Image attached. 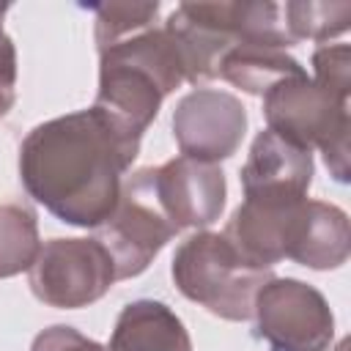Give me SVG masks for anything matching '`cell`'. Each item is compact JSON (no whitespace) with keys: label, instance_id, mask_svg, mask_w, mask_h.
I'll return each instance as SVG.
<instances>
[{"label":"cell","instance_id":"cell-1","mask_svg":"<svg viewBox=\"0 0 351 351\" xmlns=\"http://www.w3.org/2000/svg\"><path fill=\"white\" fill-rule=\"evenodd\" d=\"M140 140L96 104L49 118L19 145V181L55 219L96 230L118 206Z\"/></svg>","mask_w":351,"mask_h":351},{"label":"cell","instance_id":"cell-2","mask_svg":"<svg viewBox=\"0 0 351 351\" xmlns=\"http://www.w3.org/2000/svg\"><path fill=\"white\" fill-rule=\"evenodd\" d=\"M181 82H186L184 63L170 33L165 25H151L99 49V88L93 104L132 132L145 134L165 96Z\"/></svg>","mask_w":351,"mask_h":351},{"label":"cell","instance_id":"cell-3","mask_svg":"<svg viewBox=\"0 0 351 351\" xmlns=\"http://www.w3.org/2000/svg\"><path fill=\"white\" fill-rule=\"evenodd\" d=\"M165 30L181 55L186 82L195 88L214 80L222 55L239 44L293 47L277 3H181Z\"/></svg>","mask_w":351,"mask_h":351},{"label":"cell","instance_id":"cell-4","mask_svg":"<svg viewBox=\"0 0 351 351\" xmlns=\"http://www.w3.org/2000/svg\"><path fill=\"white\" fill-rule=\"evenodd\" d=\"M176 288L211 315L225 321H250L252 304L266 280L274 274L250 266L225 233L197 230L173 255Z\"/></svg>","mask_w":351,"mask_h":351},{"label":"cell","instance_id":"cell-5","mask_svg":"<svg viewBox=\"0 0 351 351\" xmlns=\"http://www.w3.org/2000/svg\"><path fill=\"white\" fill-rule=\"evenodd\" d=\"M263 115L266 129L310 151L318 148L329 176L340 184L348 181V99L329 93L304 71L263 93Z\"/></svg>","mask_w":351,"mask_h":351},{"label":"cell","instance_id":"cell-6","mask_svg":"<svg viewBox=\"0 0 351 351\" xmlns=\"http://www.w3.org/2000/svg\"><path fill=\"white\" fill-rule=\"evenodd\" d=\"M176 233L178 228L156 200L151 167H143L123 181L115 211L96 228V239L110 252L118 280L143 274Z\"/></svg>","mask_w":351,"mask_h":351},{"label":"cell","instance_id":"cell-7","mask_svg":"<svg viewBox=\"0 0 351 351\" xmlns=\"http://www.w3.org/2000/svg\"><path fill=\"white\" fill-rule=\"evenodd\" d=\"M115 280V263L99 239H49L27 269L33 296L58 310L99 302Z\"/></svg>","mask_w":351,"mask_h":351},{"label":"cell","instance_id":"cell-8","mask_svg":"<svg viewBox=\"0 0 351 351\" xmlns=\"http://www.w3.org/2000/svg\"><path fill=\"white\" fill-rule=\"evenodd\" d=\"M255 332L271 351H329L335 315L324 293L296 277H271L252 304Z\"/></svg>","mask_w":351,"mask_h":351},{"label":"cell","instance_id":"cell-9","mask_svg":"<svg viewBox=\"0 0 351 351\" xmlns=\"http://www.w3.org/2000/svg\"><path fill=\"white\" fill-rule=\"evenodd\" d=\"M247 132L241 99L217 88H195L173 110V137L181 156L217 165L233 156Z\"/></svg>","mask_w":351,"mask_h":351},{"label":"cell","instance_id":"cell-10","mask_svg":"<svg viewBox=\"0 0 351 351\" xmlns=\"http://www.w3.org/2000/svg\"><path fill=\"white\" fill-rule=\"evenodd\" d=\"M154 192L167 219L181 230H206L225 211L228 184L217 165L176 156L159 167H151Z\"/></svg>","mask_w":351,"mask_h":351},{"label":"cell","instance_id":"cell-11","mask_svg":"<svg viewBox=\"0 0 351 351\" xmlns=\"http://www.w3.org/2000/svg\"><path fill=\"white\" fill-rule=\"evenodd\" d=\"M313 151L280 137L271 129H261L250 145L241 167V189L250 192H285L307 195L313 184Z\"/></svg>","mask_w":351,"mask_h":351},{"label":"cell","instance_id":"cell-12","mask_svg":"<svg viewBox=\"0 0 351 351\" xmlns=\"http://www.w3.org/2000/svg\"><path fill=\"white\" fill-rule=\"evenodd\" d=\"M107 351H192V337L165 302L134 299L121 310Z\"/></svg>","mask_w":351,"mask_h":351},{"label":"cell","instance_id":"cell-13","mask_svg":"<svg viewBox=\"0 0 351 351\" xmlns=\"http://www.w3.org/2000/svg\"><path fill=\"white\" fill-rule=\"evenodd\" d=\"M348 247H351L348 214L335 203L310 200L304 228L291 261L315 271H329V269H340L348 261Z\"/></svg>","mask_w":351,"mask_h":351},{"label":"cell","instance_id":"cell-14","mask_svg":"<svg viewBox=\"0 0 351 351\" xmlns=\"http://www.w3.org/2000/svg\"><path fill=\"white\" fill-rule=\"evenodd\" d=\"M299 74H304V66L293 55H288L285 49L255 47V44H239L228 49L217 69V77L252 96H263L280 80Z\"/></svg>","mask_w":351,"mask_h":351},{"label":"cell","instance_id":"cell-15","mask_svg":"<svg viewBox=\"0 0 351 351\" xmlns=\"http://www.w3.org/2000/svg\"><path fill=\"white\" fill-rule=\"evenodd\" d=\"M38 250L36 211L27 203H0V280L27 271Z\"/></svg>","mask_w":351,"mask_h":351},{"label":"cell","instance_id":"cell-16","mask_svg":"<svg viewBox=\"0 0 351 351\" xmlns=\"http://www.w3.org/2000/svg\"><path fill=\"white\" fill-rule=\"evenodd\" d=\"M282 22L293 41H329L348 30L351 3H285Z\"/></svg>","mask_w":351,"mask_h":351},{"label":"cell","instance_id":"cell-17","mask_svg":"<svg viewBox=\"0 0 351 351\" xmlns=\"http://www.w3.org/2000/svg\"><path fill=\"white\" fill-rule=\"evenodd\" d=\"M96 16V49L134 33L143 27L156 25L159 3H101L90 5Z\"/></svg>","mask_w":351,"mask_h":351},{"label":"cell","instance_id":"cell-18","mask_svg":"<svg viewBox=\"0 0 351 351\" xmlns=\"http://www.w3.org/2000/svg\"><path fill=\"white\" fill-rule=\"evenodd\" d=\"M313 80L329 93L348 99L351 90V47L324 44L313 52Z\"/></svg>","mask_w":351,"mask_h":351},{"label":"cell","instance_id":"cell-19","mask_svg":"<svg viewBox=\"0 0 351 351\" xmlns=\"http://www.w3.org/2000/svg\"><path fill=\"white\" fill-rule=\"evenodd\" d=\"M30 351H107V348L99 346L96 340L85 337L74 326L55 324V326H47L44 332H38L33 337Z\"/></svg>","mask_w":351,"mask_h":351},{"label":"cell","instance_id":"cell-20","mask_svg":"<svg viewBox=\"0 0 351 351\" xmlns=\"http://www.w3.org/2000/svg\"><path fill=\"white\" fill-rule=\"evenodd\" d=\"M16 47L14 41L5 36V30L0 33V118L8 115V110L16 101Z\"/></svg>","mask_w":351,"mask_h":351},{"label":"cell","instance_id":"cell-21","mask_svg":"<svg viewBox=\"0 0 351 351\" xmlns=\"http://www.w3.org/2000/svg\"><path fill=\"white\" fill-rule=\"evenodd\" d=\"M5 11H8V5H0V33H3V16H5Z\"/></svg>","mask_w":351,"mask_h":351},{"label":"cell","instance_id":"cell-22","mask_svg":"<svg viewBox=\"0 0 351 351\" xmlns=\"http://www.w3.org/2000/svg\"><path fill=\"white\" fill-rule=\"evenodd\" d=\"M335 351H346V340H340V343H337V348H335Z\"/></svg>","mask_w":351,"mask_h":351}]
</instances>
